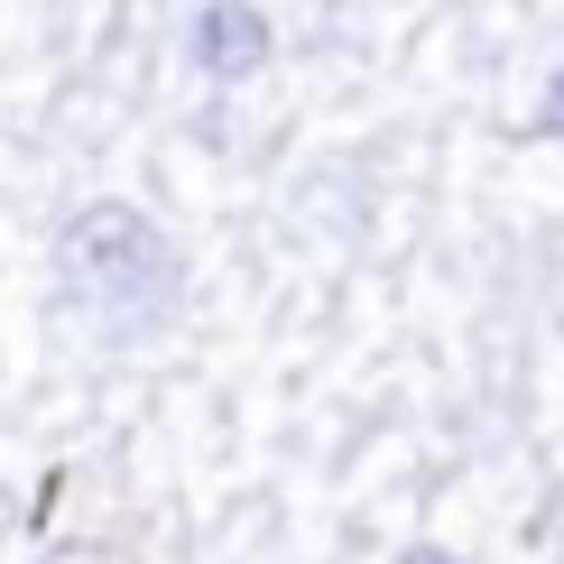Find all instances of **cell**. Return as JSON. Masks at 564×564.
Masks as SVG:
<instances>
[{"mask_svg":"<svg viewBox=\"0 0 564 564\" xmlns=\"http://www.w3.org/2000/svg\"><path fill=\"white\" fill-rule=\"evenodd\" d=\"M546 130L564 139V65H555V84H546Z\"/></svg>","mask_w":564,"mask_h":564,"instance_id":"3","label":"cell"},{"mask_svg":"<svg viewBox=\"0 0 564 564\" xmlns=\"http://www.w3.org/2000/svg\"><path fill=\"white\" fill-rule=\"evenodd\" d=\"M185 56L214 84H250L269 65V19L250 10V0H204V10L185 19Z\"/></svg>","mask_w":564,"mask_h":564,"instance_id":"2","label":"cell"},{"mask_svg":"<svg viewBox=\"0 0 564 564\" xmlns=\"http://www.w3.org/2000/svg\"><path fill=\"white\" fill-rule=\"evenodd\" d=\"M56 269H65V288H75V305H93V315H111V324H158L176 305V288H185L176 241L121 195L84 204V214L65 223Z\"/></svg>","mask_w":564,"mask_h":564,"instance_id":"1","label":"cell"},{"mask_svg":"<svg viewBox=\"0 0 564 564\" xmlns=\"http://www.w3.org/2000/svg\"><path fill=\"white\" fill-rule=\"evenodd\" d=\"M398 564H463V555H444V546H408Z\"/></svg>","mask_w":564,"mask_h":564,"instance_id":"4","label":"cell"}]
</instances>
